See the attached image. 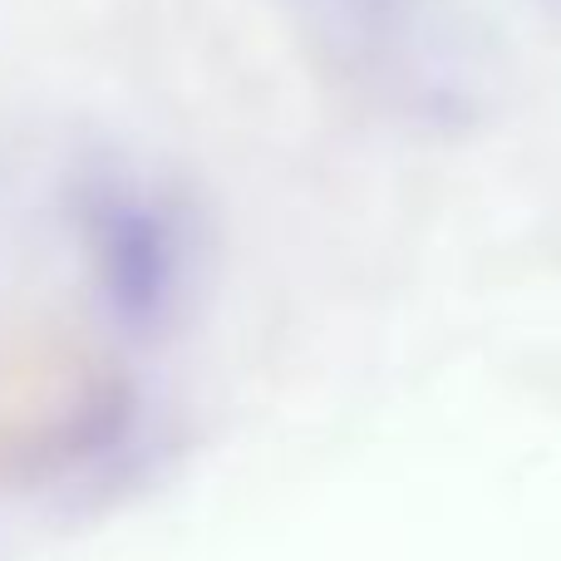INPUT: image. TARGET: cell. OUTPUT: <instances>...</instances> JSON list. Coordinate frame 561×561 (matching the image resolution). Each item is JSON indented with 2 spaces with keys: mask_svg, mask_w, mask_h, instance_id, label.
<instances>
[{
  "mask_svg": "<svg viewBox=\"0 0 561 561\" xmlns=\"http://www.w3.org/2000/svg\"><path fill=\"white\" fill-rule=\"evenodd\" d=\"M84 256L108 310L128 325H163L183 290V227L138 183H99L84 197Z\"/></svg>",
  "mask_w": 561,
  "mask_h": 561,
  "instance_id": "6da1fadb",
  "label": "cell"
},
{
  "mask_svg": "<svg viewBox=\"0 0 561 561\" xmlns=\"http://www.w3.org/2000/svg\"><path fill=\"white\" fill-rule=\"evenodd\" d=\"M320 5H359V0H320Z\"/></svg>",
  "mask_w": 561,
  "mask_h": 561,
  "instance_id": "7a4b0ae2",
  "label": "cell"
}]
</instances>
